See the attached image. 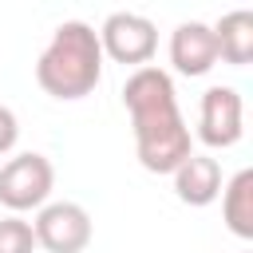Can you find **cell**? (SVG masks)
Listing matches in <instances>:
<instances>
[{
  "label": "cell",
  "instance_id": "cell-1",
  "mask_svg": "<svg viewBox=\"0 0 253 253\" xmlns=\"http://www.w3.org/2000/svg\"><path fill=\"white\" fill-rule=\"evenodd\" d=\"M123 107L134 126V154L142 170L150 174H170L194 146H190V126L178 111L174 79L162 67H134L123 83Z\"/></svg>",
  "mask_w": 253,
  "mask_h": 253
},
{
  "label": "cell",
  "instance_id": "cell-2",
  "mask_svg": "<svg viewBox=\"0 0 253 253\" xmlns=\"http://www.w3.org/2000/svg\"><path fill=\"white\" fill-rule=\"evenodd\" d=\"M99 79H103L99 32L83 20H63L36 59V83L51 99L75 103V99L91 95L99 87Z\"/></svg>",
  "mask_w": 253,
  "mask_h": 253
},
{
  "label": "cell",
  "instance_id": "cell-3",
  "mask_svg": "<svg viewBox=\"0 0 253 253\" xmlns=\"http://www.w3.org/2000/svg\"><path fill=\"white\" fill-rule=\"evenodd\" d=\"M51 186H55V170L43 154L28 150V154H16L0 166V206L8 213H28V210H40L47 198H51Z\"/></svg>",
  "mask_w": 253,
  "mask_h": 253
},
{
  "label": "cell",
  "instance_id": "cell-4",
  "mask_svg": "<svg viewBox=\"0 0 253 253\" xmlns=\"http://www.w3.org/2000/svg\"><path fill=\"white\" fill-rule=\"evenodd\" d=\"M99 47L123 67H142L158 51V28L138 12H111L99 28Z\"/></svg>",
  "mask_w": 253,
  "mask_h": 253
},
{
  "label": "cell",
  "instance_id": "cell-5",
  "mask_svg": "<svg viewBox=\"0 0 253 253\" xmlns=\"http://www.w3.org/2000/svg\"><path fill=\"white\" fill-rule=\"evenodd\" d=\"M32 229L47 253H83L91 245V213L79 202H43Z\"/></svg>",
  "mask_w": 253,
  "mask_h": 253
},
{
  "label": "cell",
  "instance_id": "cell-6",
  "mask_svg": "<svg viewBox=\"0 0 253 253\" xmlns=\"http://www.w3.org/2000/svg\"><path fill=\"white\" fill-rule=\"evenodd\" d=\"M245 130V103L237 87H210L198 103V138L213 150H225Z\"/></svg>",
  "mask_w": 253,
  "mask_h": 253
},
{
  "label": "cell",
  "instance_id": "cell-7",
  "mask_svg": "<svg viewBox=\"0 0 253 253\" xmlns=\"http://www.w3.org/2000/svg\"><path fill=\"white\" fill-rule=\"evenodd\" d=\"M170 63L178 75L186 79H198V75H210L213 63H217V40H213V28L202 24V20H186L170 32Z\"/></svg>",
  "mask_w": 253,
  "mask_h": 253
},
{
  "label": "cell",
  "instance_id": "cell-8",
  "mask_svg": "<svg viewBox=\"0 0 253 253\" xmlns=\"http://www.w3.org/2000/svg\"><path fill=\"white\" fill-rule=\"evenodd\" d=\"M170 174H174V194L186 206H210L221 194V166L210 154H194L190 150Z\"/></svg>",
  "mask_w": 253,
  "mask_h": 253
},
{
  "label": "cell",
  "instance_id": "cell-9",
  "mask_svg": "<svg viewBox=\"0 0 253 253\" xmlns=\"http://www.w3.org/2000/svg\"><path fill=\"white\" fill-rule=\"evenodd\" d=\"M210 28L217 40V59H225L229 67H245L253 59V12L249 8H233Z\"/></svg>",
  "mask_w": 253,
  "mask_h": 253
},
{
  "label": "cell",
  "instance_id": "cell-10",
  "mask_svg": "<svg viewBox=\"0 0 253 253\" xmlns=\"http://www.w3.org/2000/svg\"><path fill=\"white\" fill-rule=\"evenodd\" d=\"M221 217L229 233L253 241V170H237L229 182H221Z\"/></svg>",
  "mask_w": 253,
  "mask_h": 253
},
{
  "label": "cell",
  "instance_id": "cell-11",
  "mask_svg": "<svg viewBox=\"0 0 253 253\" xmlns=\"http://www.w3.org/2000/svg\"><path fill=\"white\" fill-rule=\"evenodd\" d=\"M36 249V229L20 213L0 217V253H32Z\"/></svg>",
  "mask_w": 253,
  "mask_h": 253
},
{
  "label": "cell",
  "instance_id": "cell-12",
  "mask_svg": "<svg viewBox=\"0 0 253 253\" xmlns=\"http://www.w3.org/2000/svg\"><path fill=\"white\" fill-rule=\"evenodd\" d=\"M16 138H20V123H16L12 107L0 103V154H8V150L16 146Z\"/></svg>",
  "mask_w": 253,
  "mask_h": 253
}]
</instances>
